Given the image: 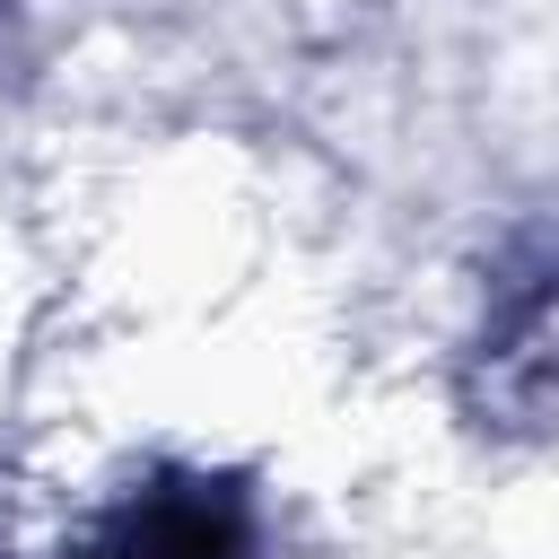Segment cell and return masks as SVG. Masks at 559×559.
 Listing matches in <instances>:
<instances>
[{
  "mask_svg": "<svg viewBox=\"0 0 559 559\" xmlns=\"http://www.w3.org/2000/svg\"><path fill=\"white\" fill-rule=\"evenodd\" d=\"M61 559H262V498L245 472L148 463L61 542Z\"/></svg>",
  "mask_w": 559,
  "mask_h": 559,
  "instance_id": "cell-2",
  "label": "cell"
},
{
  "mask_svg": "<svg viewBox=\"0 0 559 559\" xmlns=\"http://www.w3.org/2000/svg\"><path fill=\"white\" fill-rule=\"evenodd\" d=\"M463 402L489 428H559V227L489 271L463 341Z\"/></svg>",
  "mask_w": 559,
  "mask_h": 559,
  "instance_id": "cell-1",
  "label": "cell"
}]
</instances>
